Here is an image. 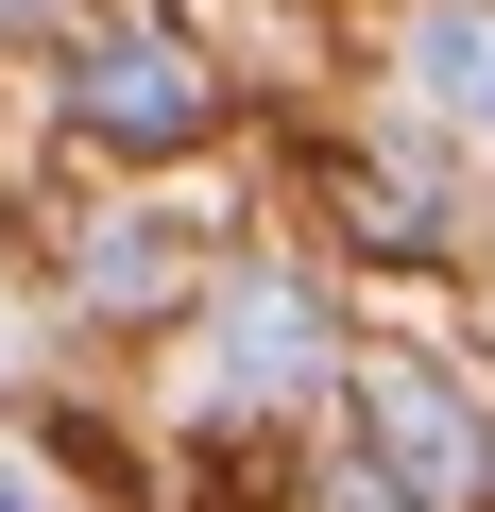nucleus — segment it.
Segmentation results:
<instances>
[{
  "label": "nucleus",
  "instance_id": "obj_1",
  "mask_svg": "<svg viewBox=\"0 0 495 512\" xmlns=\"http://www.w3.org/2000/svg\"><path fill=\"white\" fill-rule=\"evenodd\" d=\"M342 427H359V461H376L410 512H478V495H495V410H478L444 359H410V342H359V359H342Z\"/></svg>",
  "mask_w": 495,
  "mask_h": 512
},
{
  "label": "nucleus",
  "instance_id": "obj_2",
  "mask_svg": "<svg viewBox=\"0 0 495 512\" xmlns=\"http://www.w3.org/2000/svg\"><path fill=\"white\" fill-rule=\"evenodd\" d=\"M69 137L120 154V171H171V154L222 137V69H205L188 35H154V18H120V35L69 52Z\"/></svg>",
  "mask_w": 495,
  "mask_h": 512
},
{
  "label": "nucleus",
  "instance_id": "obj_3",
  "mask_svg": "<svg viewBox=\"0 0 495 512\" xmlns=\"http://www.w3.org/2000/svg\"><path fill=\"white\" fill-rule=\"evenodd\" d=\"M291 393H342V342L291 274H239L222 291V410H291Z\"/></svg>",
  "mask_w": 495,
  "mask_h": 512
},
{
  "label": "nucleus",
  "instance_id": "obj_4",
  "mask_svg": "<svg viewBox=\"0 0 495 512\" xmlns=\"http://www.w3.org/2000/svg\"><path fill=\"white\" fill-rule=\"evenodd\" d=\"M410 86H427V120H461V137H495V0H410Z\"/></svg>",
  "mask_w": 495,
  "mask_h": 512
},
{
  "label": "nucleus",
  "instance_id": "obj_5",
  "mask_svg": "<svg viewBox=\"0 0 495 512\" xmlns=\"http://www.w3.org/2000/svg\"><path fill=\"white\" fill-rule=\"evenodd\" d=\"M325 222L376 239V256H444V205H427L410 171H376V154H325Z\"/></svg>",
  "mask_w": 495,
  "mask_h": 512
},
{
  "label": "nucleus",
  "instance_id": "obj_6",
  "mask_svg": "<svg viewBox=\"0 0 495 512\" xmlns=\"http://www.w3.org/2000/svg\"><path fill=\"white\" fill-rule=\"evenodd\" d=\"M86 308H120V325L188 308V239H171V222H103V239H86Z\"/></svg>",
  "mask_w": 495,
  "mask_h": 512
},
{
  "label": "nucleus",
  "instance_id": "obj_7",
  "mask_svg": "<svg viewBox=\"0 0 495 512\" xmlns=\"http://www.w3.org/2000/svg\"><path fill=\"white\" fill-rule=\"evenodd\" d=\"M291 512H410V495H393L376 461H325V478H291Z\"/></svg>",
  "mask_w": 495,
  "mask_h": 512
},
{
  "label": "nucleus",
  "instance_id": "obj_8",
  "mask_svg": "<svg viewBox=\"0 0 495 512\" xmlns=\"http://www.w3.org/2000/svg\"><path fill=\"white\" fill-rule=\"evenodd\" d=\"M0 512H52V495H35V461H18V444H0Z\"/></svg>",
  "mask_w": 495,
  "mask_h": 512
},
{
  "label": "nucleus",
  "instance_id": "obj_9",
  "mask_svg": "<svg viewBox=\"0 0 495 512\" xmlns=\"http://www.w3.org/2000/svg\"><path fill=\"white\" fill-rule=\"evenodd\" d=\"M52 18H69V0H0V35H52Z\"/></svg>",
  "mask_w": 495,
  "mask_h": 512
}]
</instances>
